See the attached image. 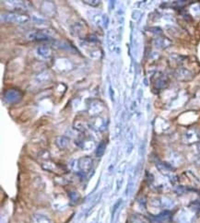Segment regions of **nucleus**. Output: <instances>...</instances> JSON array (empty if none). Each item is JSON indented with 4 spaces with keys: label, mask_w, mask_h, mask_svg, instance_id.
<instances>
[{
    "label": "nucleus",
    "mask_w": 200,
    "mask_h": 223,
    "mask_svg": "<svg viewBox=\"0 0 200 223\" xmlns=\"http://www.w3.org/2000/svg\"><path fill=\"white\" fill-rule=\"evenodd\" d=\"M2 22H10V23L24 24L30 20L28 15L22 13H3L1 15Z\"/></svg>",
    "instance_id": "obj_1"
},
{
    "label": "nucleus",
    "mask_w": 200,
    "mask_h": 223,
    "mask_svg": "<svg viewBox=\"0 0 200 223\" xmlns=\"http://www.w3.org/2000/svg\"><path fill=\"white\" fill-rule=\"evenodd\" d=\"M91 129L98 131V132H104L108 127V121L101 116H96L93 117L91 121L89 124Z\"/></svg>",
    "instance_id": "obj_2"
},
{
    "label": "nucleus",
    "mask_w": 200,
    "mask_h": 223,
    "mask_svg": "<svg viewBox=\"0 0 200 223\" xmlns=\"http://www.w3.org/2000/svg\"><path fill=\"white\" fill-rule=\"evenodd\" d=\"M103 109H104L103 103L98 101V100H92L88 104V113L93 117L99 116V114L103 111Z\"/></svg>",
    "instance_id": "obj_3"
},
{
    "label": "nucleus",
    "mask_w": 200,
    "mask_h": 223,
    "mask_svg": "<svg viewBox=\"0 0 200 223\" xmlns=\"http://www.w3.org/2000/svg\"><path fill=\"white\" fill-rule=\"evenodd\" d=\"M21 97H22L21 93L19 91L15 90V89H11V90L7 91L4 95L5 101L9 104H15L17 102H19L20 101Z\"/></svg>",
    "instance_id": "obj_4"
},
{
    "label": "nucleus",
    "mask_w": 200,
    "mask_h": 223,
    "mask_svg": "<svg viewBox=\"0 0 200 223\" xmlns=\"http://www.w3.org/2000/svg\"><path fill=\"white\" fill-rule=\"evenodd\" d=\"M92 165H93V160L90 157H82L79 160V172L87 174V172L92 168Z\"/></svg>",
    "instance_id": "obj_5"
},
{
    "label": "nucleus",
    "mask_w": 200,
    "mask_h": 223,
    "mask_svg": "<svg viewBox=\"0 0 200 223\" xmlns=\"http://www.w3.org/2000/svg\"><path fill=\"white\" fill-rule=\"evenodd\" d=\"M27 38L31 41H47L50 40V35L43 31H31L28 33Z\"/></svg>",
    "instance_id": "obj_6"
},
{
    "label": "nucleus",
    "mask_w": 200,
    "mask_h": 223,
    "mask_svg": "<svg viewBox=\"0 0 200 223\" xmlns=\"http://www.w3.org/2000/svg\"><path fill=\"white\" fill-rule=\"evenodd\" d=\"M92 22L97 26H102L104 29H106L109 23V19L106 15L98 13L92 17Z\"/></svg>",
    "instance_id": "obj_7"
},
{
    "label": "nucleus",
    "mask_w": 200,
    "mask_h": 223,
    "mask_svg": "<svg viewBox=\"0 0 200 223\" xmlns=\"http://www.w3.org/2000/svg\"><path fill=\"white\" fill-rule=\"evenodd\" d=\"M107 45L111 52H114L116 46V33L114 31L107 32Z\"/></svg>",
    "instance_id": "obj_8"
},
{
    "label": "nucleus",
    "mask_w": 200,
    "mask_h": 223,
    "mask_svg": "<svg viewBox=\"0 0 200 223\" xmlns=\"http://www.w3.org/2000/svg\"><path fill=\"white\" fill-rule=\"evenodd\" d=\"M37 53L38 54L40 55L41 57H43V59H49L52 57V54H53V51L51 47L46 46V45H43L40 46L37 49Z\"/></svg>",
    "instance_id": "obj_9"
},
{
    "label": "nucleus",
    "mask_w": 200,
    "mask_h": 223,
    "mask_svg": "<svg viewBox=\"0 0 200 223\" xmlns=\"http://www.w3.org/2000/svg\"><path fill=\"white\" fill-rule=\"evenodd\" d=\"M42 167L48 171H51V172H55V171H60V167L56 164L53 162L51 160H46V161H43L42 163Z\"/></svg>",
    "instance_id": "obj_10"
},
{
    "label": "nucleus",
    "mask_w": 200,
    "mask_h": 223,
    "mask_svg": "<svg viewBox=\"0 0 200 223\" xmlns=\"http://www.w3.org/2000/svg\"><path fill=\"white\" fill-rule=\"evenodd\" d=\"M57 145V147L61 149H66V148H68L69 146V138L66 137L65 136H61V137H58L56 138V141H55Z\"/></svg>",
    "instance_id": "obj_11"
},
{
    "label": "nucleus",
    "mask_w": 200,
    "mask_h": 223,
    "mask_svg": "<svg viewBox=\"0 0 200 223\" xmlns=\"http://www.w3.org/2000/svg\"><path fill=\"white\" fill-rule=\"evenodd\" d=\"M31 223H52L48 218H46L45 216L40 215V214H35L33 215Z\"/></svg>",
    "instance_id": "obj_12"
},
{
    "label": "nucleus",
    "mask_w": 200,
    "mask_h": 223,
    "mask_svg": "<svg viewBox=\"0 0 200 223\" xmlns=\"http://www.w3.org/2000/svg\"><path fill=\"white\" fill-rule=\"evenodd\" d=\"M185 142L187 144H193L198 140V137L194 131H188L185 135Z\"/></svg>",
    "instance_id": "obj_13"
},
{
    "label": "nucleus",
    "mask_w": 200,
    "mask_h": 223,
    "mask_svg": "<svg viewBox=\"0 0 200 223\" xmlns=\"http://www.w3.org/2000/svg\"><path fill=\"white\" fill-rule=\"evenodd\" d=\"M79 146L80 148H82L83 149H87V150H91L93 148V147L95 146V143H94L93 140H91V139H86V140H79Z\"/></svg>",
    "instance_id": "obj_14"
},
{
    "label": "nucleus",
    "mask_w": 200,
    "mask_h": 223,
    "mask_svg": "<svg viewBox=\"0 0 200 223\" xmlns=\"http://www.w3.org/2000/svg\"><path fill=\"white\" fill-rule=\"evenodd\" d=\"M87 125L81 121H75L74 122V128L79 132H86L87 131Z\"/></svg>",
    "instance_id": "obj_15"
},
{
    "label": "nucleus",
    "mask_w": 200,
    "mask_h": 223,
    "mask_svg": "<svg viewBox=\"0 0 200 223\" xmlns=\"http://www.w3.org/2000/svg\"><path fill=\"white\" fill-rule=\"evenodd\" d=\"M156 43L159 47H163V48L167 47L169 44H171V43H169L168 41V39L166 38H159L156 40Z\"/></svg>",
    "instance_id": "obj_16"
},
{
    "label": "nucleus",
    "mask_w": 200,
    "mask_h": 223,
    "mask_svg": "<svg viewBox=\"0 0 200 223\" xmlns=\"http://www.w3.org/2000/svg\"><path fill=\"white\" fill-rule=\"evenodd\" d=\"M133 147H134V143H133V135L130 134L128 138H127V143H126V153L127 154H129L132 151Z\"/></svg>",
    "instance_id": "obj_17"
},
{
    "label": "nucleus",
    "mask_w": 200,
    "mask_h": 223,
    "mask_svg": "<svg viewBox=\"0 0 200 223\" xmlns=\"http://www.w3.org/2000/svg\"><path fill=\"white\" fill-rule=\"evenodd\" d=\"M105 149H106V144H105V142H102L96 149V155L98 157H102L105 151Z\"/></svg>",
    "instance_id": "obj_18"
},
{
    "label": "nucleus",
    "mask_w": 200,
    "mask_h": 223,
    "mask_svg": "<svg viewBox=\"0 0 200 223\" xmlns=\"http://www.w3.org/2000/svg\"><path fill=\"white\" fill-rule=\"evenodd\" d=\"M69 168L72 171H79V160H73L69 162Z\"/></svg>",
    "instance_id": "obj_19"
},
{
    "label": "nucleus",
    "mask_w": 200,
    "mask_h": 223,
    "mask_svg": "<svg viewBox=\"0 0 200 223\" xmlns=\"http://www.w3.org/2000/svg\"><path fill=\"white\" fill-rule=\"evenodd\" d=\"M83 3H85L86 5H89V6H91V7H97V6L100 5V3H101V1H99V0H87V1H83Z\"/></svg>",
    "instance_id": "obj_20"
},
{
    "label": "nucleus",
    "mask_w": 200,
    "mask_h": 223,
    "mask_svg": "<svg viewBox=\"0 0 200 223\" xmlns=\"http://www.w3.org/2000/svg\"><path fill=\"white\" fill-rule=\"evenodd\" d=\"M70 199L72 200V201H77V198H79V194H77L76 192H70Z\"/></svg>",
    "instance_id": "obj_21"
},
{
    "label": "nucleus",
    "mask_w": 200,
    "mask_h": 223,
    "mask_svg": "<svg viewBox=\"0 0 200 223\" xmlns=\"http://www.w3.org/2000/svg\"><path fill=\"white\" fill-rule=\"evenodd\" d=\"M121 202H122V199H119L117 202H116V204L114 205V209H113V218H114V212H116V210H117V208L120 207V205H121Z\"/></svg>",
    "instance_id": "obj_22"
},
{
    "label": "nucleus",
    "mask_w": 200,
    "mask_h": 223,
    "mask_svg": "<svg viewBox=\"0 0 200 223\" xmlns=\"http://www.w3.org/2000/svg\"><path fill=\"white\" fill-rule=\"evenodd\" d=\"M132 223H145V221L140 218H134L132 220Z\"/></svg>",
    "instance_id": "obj_23"
},
{
    "label": "nucleus",
    "mask_w": 200,
    "mask_h": 223,
    "mask_svg": "<svg viewBox=\"0 0 200 223\" xmlns=\"http://www.w3.org/2000/svg\"><path fill=\"white\" fill-rule=\"evenodd\" d=\"M110 93H111V98H112V101H114V96H113V89L110 88Z\"/></svg>",
    "instance_id": "obj_24"
}]
</instances>
